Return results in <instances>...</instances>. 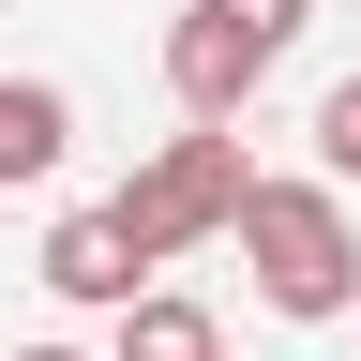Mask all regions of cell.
Here are the masks:
<instances>
[{
  "instance_id": "cell-1",
  "label": "cell",
  "mask_w": 361,
  "mask_h": 361,
  "mask_svg": "<svg viewBox=\"0 0 361 361\" xmlns=\"http://www.w3.org/2000/svg\"><path fill=\"white\" fill-rule=\"evenodd\" d=\"M241 271H256V301L271 316H346L361 301V226H346V196L331 180H256L241 196Z\"/></svg>"
},
{
  "instance_id": "cell-2",
  "label": "cell",
  "mask_w": 361,
  "mask_h": 361,
  "mask_svg": "<svg viewBox=\"0 0 361 361\" xmlns=\"http://www.w3.org/2000/svg\"><path fill=\"white\" fill-rule=\"evenodd\" d=\"M241 196H256V166H241V135H211V121H180V135H166V151H151V166L121 180L106 211L135 226V256L166 271V256H196V241H241Z\"/></svg>"
},
{
  "instance_id": "cell-3",
  "label": "cell",
  "mask_w": 361,
  "mask_h": 361,
  "mask_svg": "<svg viewBox=\"0 0 361 361\" xmlns=\"http://www.w3.org/2000/svg\"><path fill=\"white\" fill-rule=\"evenodd\" d=\"M45 286H61L75 316H106V331H121V316L151 301V256H135L121 211H61V226H45Z\"/></svg>"
},
{
  "instance_id": "cell-4",
  "label": "cell",
  "mask_w": 361,
  "mask_h": 361,
  "mask_svg": "<svg viewBox=\"0 0 361 361\" xmlns=\"http://www.w3.org/2000/svg\"><path fill=\"white\" fill-rule=\"evenodd\" d=\"M61 135H75V90H45V75H0V196L61 166Z\"/></svg>"
},
{
  "instance_id": "cell-5",
  "label": "cell",
  "mask_w": 361,
  "mask_h": 361,
  "mask_svg": "<svg viewBox=\"0 0 361 361\" xmlns=\"http://www.w3.org/2000/svg\"><path fill=\"white\" fill-rule=\"evenodd\" d=\"M106 361H226V316H211V301H180V286H151V301L106 331Z\"/></svg>"
},
{
  "instance_id": "cell-6",
  "label": "cell",
  "mask_w": 361,
  "mask_h": 361,
  "mask_svg": "<svg viewBox=\"0 0 361 361\" xmlns=\"http://www.w3.org/2000/svg\"><path fill=\"white\" fill-rule=\"evenodd\" d=\"M316 166H331V196L361 180V75H331V90H316Z\"/></svg>"
},
{
  "instance_id": "cell-7",
  "label": "cell",
  "mask_w": 361,
  "mask_h": 361,
  "mask_svg": "<svg viewBox=\"0 0 361 361\" xmlns=\"http://www.w3.org/2000/svg\"><path fill=\"white\" fill-rule=\"evenodd\" d=\"M16 361H90V346H16Z\"/></svg>"
}]
</instances>
